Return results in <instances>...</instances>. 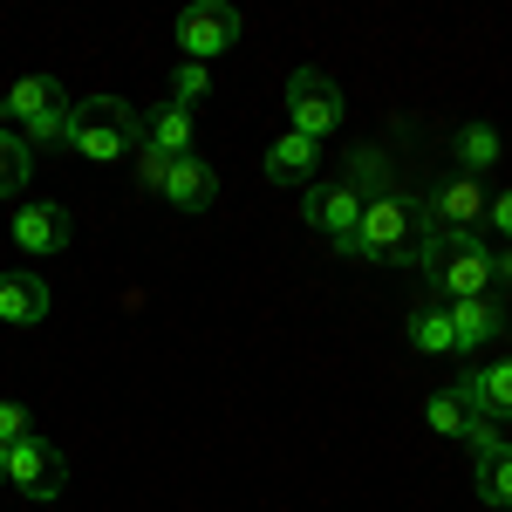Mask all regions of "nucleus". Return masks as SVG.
Segmentation results:
<instances>
[{"instance_id": "1a4fd4ad", "label": "nucleus", "mask_w": 512, "mask_h": 512, "mask_svg": "<svg viewBox=\"0 0 512 512\" xmlns=\"http://www.w3.org/2000/svg\"><path fill=\"white\" fill-rule=\"evenodd\" d=\"M308 226H315L335 253H355V226H362V198H355L349 178H328V185H315L308 192V212H301Z\"/></svg>"}, {"instance_id": "b1692460", "label": "nucleus", "mask_w": 512, "mask_h": 512, "mask_svg": "<svg viewBox=\"0 0 512 512\" xmlns=\"http://www.w3.org/2000/svg\"><path fill=\"white\" fill-rule=\"evenodd\" d=\"M21 437H35L28 410H21V403H0V444H21Z\"/></svg>"}, {"instance_id": "a878e982", "label": "nucleus", "mask_w": 512, "mask_h": 512, "mask_svg": "<svg viewBox=\"0 0 512 512\" xmlns=\"http://www.w3.org/2000/svg\"><path fill=\"white\" fill-rule=\"evenodd\" d=\"M164 171H171V164H164L158 151H137V178H144L151 192H164Z\"/></svg>"}, {"instance_id": "a211bd4d", "label": "nucleus", "mask_w": 512, "mask_h": 512, "mask_svg": "<svg viewBox=\"0 0 512 512\" xmlns=\"http://www.w3.org/2000/svg\"><path fill=\"white\" fill-rule=\"evenodd\" d=\"M342 178L355 185V198H362V205H369V198H390V192H396V171H390V158H383V151H355Z\"/></svg>"}, {"instance_id": "0eeeda50", "label": "nucleus", "mask_w": 512, "mask_h": 512, "mask_svg": "<svg viewBox=\"0 0 512 512\" xmlns=\"http://www.w3.org/2000/svg\"><path fill=\"white\" fill-rule=\"evenodd\" d=\"M7 485L21 492V499H62V485H69V465H62V451L48 444V437H21V444H7Z\"/></svg>"}, {"instance_id": "20e7f679", "label": "nucleus", "mask_w": 512, "mask_h": 512, "mask_svg": "<svg viewBox=\"0 0 512 512\" xmlns=\"http://www.w3.org/2000/svg\"><path fill=\"white\" fill-rule=\"evenodd\" d=\"M7 117L28 130V144H62L76 103H69V89H62L55 76H21L14 89H7Z\"/></svg>"}, {"instance_id": "dca6fc26", "label": "nucleus", "mask_w": 512, "mask_h": 512, "mask_svg": "<svg viewBox=\"0 0 512 512\" xmlns=\"http://www.w3.org/2000/svg\"><path fill=\"white\" fill-rule=\"evenodd\" d=\"M451 328H458V349H485V342L506 328V308H499L492 294H478V301H458V308H451Z\"/></svg>"}, {"instance_id": "5701e85b", "label": "nucleus", "mask_w": 512, "mask_h": 512, "mask_svg": "<svg viewBox=\"0 0 512 512\" xmlns=\"http://www.w3.org/2000/svg\"><path fill=\"white\" fill-rule=\"evenodd\" d=\"M205 82H212V69H205V62H178V103H185V110L205 96Z\"/></svg>"}, {"instance_id": "c756f323", "label": "nucleus", "mask_w": 512, "mask_h": 512, "mask_svg": "<svg viewBox=\"0 0 512 512\" xmlns=\"http://www.w3.org/2000/svg\"><path fill=\"white\" fill-rule=\"evenodd\" d=\"M0 117H7V96H0Z\"/></svg>"}, {"instance_id": "423d86ee", "label": "nucleus", "mask_w": 512, "mask_h": 512, "mask_svg": "<svg viewBox=\"0 0 512 512\" xmlns=\"http://www.w3.org/2000/svg\"><path fill=\"white\" fill-rule=\"evenodd\" d=\"M287 130H301V137H328V130H342V89L328 82V69H294L287 82Z\"/></svg>"}, {"instance_id": "f3484780", "label": "nucleus", "mask_w": 512, "mask_h": 512, "mask_svg": "<svg viewBox=\"0 0 512 512\" xmlns=\"http://www.w3.org/2000/svg\"><path fill=\"white\" fill-rule=\"evenodd\" d=\"M472 417H478V410H472V396H465V383H451V390H437L431 403H424V424H431L437 437H465V431H472Z\"/></svg>"}, {"instance_id": "aec40b11", "label": "nucleus", "mask_w": 512, "mask_h": 512, "mask_svg": "<svg viewBox=\"0 0 512 512\" xmlns=\"http://www.w3.org/2000/svg\"><path fill=\"white\" fill-rule=\"evenodd\" d=\"M410 349H424V355H451L458 349L451 308H417V315H410Z\"/></svg>"}, {"instance_id": "ddd939ff", "label": "nucleus", "mask_w": 512, "mask_h": 512, "mask_svg": "<svg viewBox=\"0 0 512 512\" xmlns=\"http://www.w3.org/2000/svg\"><path fill=\"white\" fill-rule=\"evenodd\" d=\"M212 198H219V178H212V164L178 158L171 171H164V205H178V212H205Z\"/></svg>"}, {"instance_id": "4be33fe9", "label": "nucleus", "mask_w": 512, "mask_h": 512, "mask_svg": "<svg viewBox=\"0 0 512 512\" xmlns=\"http://www.w3.org/2000/svg\"><path fill=\"white\" fill-rule=\"evenodd\" d=\"M28 171H35V158H28V137L0 130V198L21 192V185H28Z\"/></svg>"}, {"instance_id": "393cba45", "label": "nucleus", "mask_w": 512, "mask_h": 512, "mask_svg": "<svg viewBox=\"0 0 512 512\" xmlns=\"http://www.w3.org/2000/svg\"><path fill=\"white\" fill-rule=\"evenodd\" d=\"M465 444H472L478 458H485V451H499L506 437H499V424H492V417H472V431H465Z\"/></svg>"}, {"instance_id": "412c9836", "label": "nucleus", "mask_w": 512, "mask_h": 512, "mask_svg": "<svg viewBox=\"0 0 512 512\" xmlns=\"http://www.w3.org/2000/svg\"><path fill=\"white\" fill-rule=\"evenodd\" d=\"M478 499L499 506V512H512V444H499V451L478 458Z\"/></svg>"}, {"instance_id": "f8f14e48", "label": "nucleus", "mask_w": 512, "mask_h": 512, "mask_svg": "<svg viewBox=\"0 0 512 512\" xmlns=\"http://www.w3.org/2000/svg\"><path fill=\"white\" fill-rule=\"evenodd\" d=\"M315 164H321V144L301 137V130H280L274 144H267V178H274V185H308Z\"/></svg>"}, {"instance_id": "9d476101", "label": "nucleus", "mask_w": 512, "mask_h": 512, "mask_svg": "<svg viewBox=\"0 0 512 512\" xmlns=\"http://www.w3.org/2000/svg\"><path fill=\"white\" fill-rule=\"evenodd\" d=\"M69 212L62 205H28V212H14V246L21 253H35V260H48V253H62L69 246Z\"/></svg>"}, {"instance_id": "6e6552de", "label": "nucleus", "mask_w": 512, "mask_h": 512, "mask_svg": "<svg viewBox=\"0 0 512 512\" xmlns=\"http://www.w3.org/2000/svg\"><path fill=\"white\" fill-rule=\"evenodd\" d=\"M239 41V14L226 0H192L185 14H178V55L185 62H212V55H226Z\"/></svg>"}, {"instance_id": "4468645a", "label": "nucleus", "mask_w": 512, "mask_h": 512, "mask_svg": "<svg viewBox=\"0 0 512 512\" xmlns=\"http://www.w3.org/2000/svg\"><path fill=\"white\" fill-rule=\"evenodd\" d=\"M192 110H185V103H164L158 117L144 123V151H158L164 164H178V158H192Z\"/></svg>"}, {"instance_id": "2eb2a0df", "label": "nucleus", "mask_w": 512, "mask_h": 512, "mask_svg": "<svg viewBox=\"0 0 512 512\" xmlns=\"http://www.w3.org/2000/svg\"><path fill=\"white\" fill-rule=\"evenodd\" d=\"M465 396H472L478 417L506 424V417H512V355H506V362H492V369H472V376H465Z\"/></svg>"}, {"instance_id": "f257e3e1", "label": "nucleus", "mask_w": 512, "mask_h": 512, "mask_svg": "<svg viewBox=\"0 0 512 512\" xmlns=\"http://www.w3.org/2000/svg\"><path fill=\"white\" fill-rule=\"evenodd\" d=\"M417 267H424V280H431L437 308H458V301L492 294V253H485L478 233H424Z\"/></svg>"}, {"instance_id": "9b49d317", "label": "nucleus", "mask_w": 512, "mask_h": 512, "mask_svg": "<svg viewBox=\"0 0 512 512\" xmlns=\"http://www.w3.org/2000/svg\"><path fill=\"white\" fill-rule=\"evenodd\" d=\"M0 321L7 328H41L48 321V280L41 274H0Z\"/></svg>"}, {"instance_id": "6ab92c4d", "label": "nucleus", "mask_w": 512, "mask_h": 512, "mask_svg": "<svg viewBox=\"0 0 512 512\" xmlns=\"http://www.w3.org/2000/svg\"><path fill=\"white\" fill-rule=\"evenodd\" d=\"M451 151H458V171H465V178H478L485 164H499V151H506V144H499V130H492V123H465Z\"/></svg>"}, {"instance_id": "39448f33", "label": "nucleus", "mask_w": 512, "mask_h": 512, "mask_svg": "<svg viewBox=\"0 0 512 512\" xmlns=\"http://www.w3.org/2000/svg\"><path fill=\"white\" fill-rule=\"evenodd\" d=\"M417 212H424V233H478L485 212H492V198H485L478 178L451 171V178L431 185V198H417Z\"/></svg>"}, {"instance_id": "cd10ccee", "label": "nucleus", "mask_w": 512, "mask_h": 512, "mask_svg": "<svg viewBox=\"0 0 512 512\" xmlns=\"http://www.w3.org/2000/svg\"><path fill=\"white\" fill-rule=\"evenodd\" d=\"M492 280H506V287H512V253H506V260H492Z\"/></svg>"}, {"instance_id": "c85d7f7f", "label": "nucleus", "mask_w": 512, "mask_h": 512, "mask_svg": "<svg viewBox=\"0 0 512 512\" xmlns=\"http://www.w3.org/2000/svg\"><path fill=\"white\" fill-rule=\"evenodd\" d=\"M0 478H7V444H0Z\"/></svg>"}, {"instance_id": "bb28decb", "label": "nucleus", "mask_w": 512, "mask_h": 512, "mask_svg": "<svg viewBox=\"0 0 512 512\" xmlns=\"http://www.w3.org/2000/svg\"><path fill=\"white\" fill-rule=\"evenodd\" d=\"M485 219H492V233H506V239H512V192L492 198V212H485Z\"/></svg>"}, {"instance_id": "f03ea898", "label": "nucleus", "mask_w": 512, "mask_h": 512, "mask_svg": "<svg viewBox=\"0 0 512 512\" xmlns=\"http://www.w3.org/2000/svg\"><path fill=\"white\" fill-rule=\"evenodd\" d=\"M424 253V212L410 192L369 198L362 205V226H355V260H376V267H417Z\"/></svg>"}, {"instance_id": "7ed1b4c3", "label": "nucleus", "mask_w": 512, "mask_h": 512, "mask_svg": "<svg viewBox=\"0 0 512 512\" xmlns=\"http://www.w3.org/2000/svg\"><path fill=\"white\" fill-rule=\"evenodd\" d=\"M62 144H69L76 158H89V164H123L137 144H144V117H137L123 96H89V103H76Z\"/></svg>"}]
</instances>
